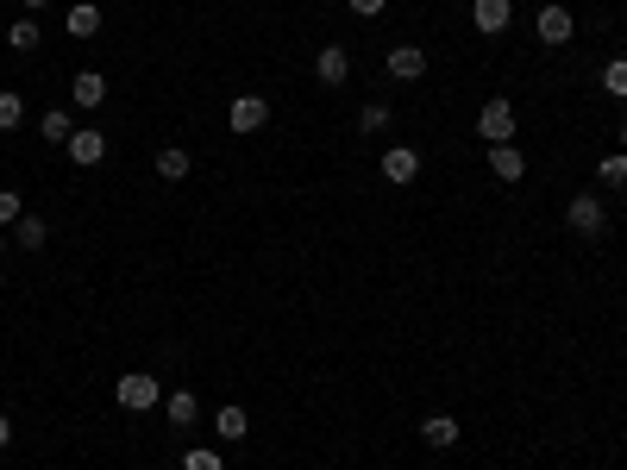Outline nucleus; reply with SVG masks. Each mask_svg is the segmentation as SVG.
I'll list each match as a JSON object with an SVG mask.
<instances>
[{"mask_svg": "<svg viewBox=\"0 0 627 470\" xmlns=\"http://www.w3.org/2000/svg\"><path fill=\"white\" fill-rule=\"evenodd\" d=\"M264 120H270V101H264V94H239V101H232V113H226V126L239 132V138L264 132Z\"/></svg>", "mask_w": 627, "mask_h": 470, "instance_id": "4", "label": "nucleus"}, {"mask_svg": "<svg viewBox=\"0 0 627 470\" xmlns=\"http://www.w3.org/2000/svg\"><path fill=\"white\" fill-rule=\"evenodd\" d=\"M314 76H320V88H345V76H352L345 44H320V51H314Z\"/></svg>", "mask_w": 627, "mask_h": 470, "instance_id": "5", "label": "nucleus"}, {"mask_svg": "<svg viewBox=\"0 0 627 470\" xmlns=\"http://www.w3.org/2000/svg\"><path fill=\"white\" fill-rule=\"evenodd\" d=\"M565 226L577 232V239H602V232H609V207H602V195H571L565 201Z\"/></svg>", "mask_w": 627, "mask_h": 470, "instance_id": "2", "label": "nucleus"}, {"mask_svg": "<svg viewBox=\"0 0 627 470\" xmlns=\"http://www.w3.org/2000/svg\"><path fill=\"white\" fill-rule=\"evenodd\" d=\"M421 439L433 445V452H452V445H458V420H452V414H433V420H421Z\"/></svg>", "mask_w": 627, "mask_h": 470, "instance_id": "14", "label": "nucleus"}, {"mask_svg": "<svg viewBox=\"0 0 627 470\" xmlns=\"http://www.w3.org/2000/svg\"><path fill=\"white\" fill-rule=\"evenodd\" d=\"M602 88H609L615 101H627V57H609V69H602Z\"/></svg>", "mask_w": 627, "mask_h": 470, "instance_id": "24", "label": "nucleus"}, {"mask_svg": "<svg viewBox=\"0 0 627 470\" xmlns=\"http://www.w3.org/2000/svg\"><path fill=\"white\" fill-rule=\"evenodd\" d=\"M164 414H170V427H176V433H189L195 420H201V402H195L189 389H170V395H164Z\"/></svg>", "mask_w": 627, "mask_h": 470, "instance_id": "12", "label": "nucleus"}, {"mask_svg": "<svg viewBox=\"0 0 627 470\" xmlns=\"http://www.w3.org/2000/svg\"><path fill=\"white\" fill-rule=\"evenodd\" d=\"M477 138H490V145H508V138H515V101H508V94L483 101V113H477Z\"/></svg>", "mask_w": 627, "mask_h": 470, "instance_id": "3", "label": "nucleus"}, {"mask_svg": "<svg viewBox=\"0 0 627 470\" xmlns=\"http://www.w3.org/2000/svg\"><path fill=\"white\" fill-rule=\"evenodd\" d=\"M26 120V101H19V88H0V132H19Z\"/></svg>", "mask_w": 627, "mask_h": 470, "instance_id": "20", "label": "nucleus"}, {"mask_svg": "<svg viewBox=\"0 0 627 470\" xmlns=\"http://www.w3.org/2000/svg\"><path fill=\"white\" fill-rule=\"evenodd\" d=\"M7 445H13V420L0 414V452H7Z\"/></svg>", "mask_w": 627, "mask_h": 470, "instance_id": "28", "label": "nucleus"}, {"mask_svg": "<svg viewBox=\"0 0 627 470\" xmlns=\"http://www.w3.org/2000/svg\"><path fill=\"white\" fill-rule=\"evenodd\" d=\"M69 163H82V170H95V163L107 157V132H95V126H76V138H69Z\"/></svg>", "mask_w": 627, "mask_h": 470, "instance_id": "6", "label": "nucleus"}, {"mask_svg": "<svg viewBox=\"0 0 627 470\" xmlns=\"http://www.w3.org/2000/svg\"><path fill=\"white\" fill-rule=\"evenodd\" d=\"M358 132H389V107H383V101H370V107L358 113Z\"/></svg>", "mask_w": 627, "mask_h": 470, "instance_id": "26", "label": "nucleus"}, {"mask_svg": "<svg viewBox=\"0 0 627 470\" xmlns=\"http://www.w3.org/2000/svg\"><path fill=\"white\" fill-rule=\"evenodd\" d=\"M113 402H120L126 414H145V408L164 402V383H157V376H145V370H126L120 383H113Z\"/></svg>", "mask_w": 627, "mask_h": 470, "instance_id": "1", "label": "nucleus"}, {"mask_svg": "<svg viewBox=\"0 0 627 470\" xmlns=\"http://www.w3.org/2000/svg\"><path fill=\"white\" fill-rule=\"evenodd\" d=\"M421 176V151L414 145H389L383 151V182H414Z\"/></svg>", "mask_w": 627, "mask_h": 470, "instance_id": "9", "label": "nucleus"}, {"mask_svg": "<svg viewBox=\"0 0 627 470\" xmlns=\"http://www.w3.org/2000/svg\"><path fill=\"white\" fill-rule=\"evenodd\" d=\"M345 7H352V13H358V19H377V13H383V7H389V0H345Z\"/></svg>", "mask_w": 627, "mask_h": 470, "instance_id": "27", "label": "nucleus"}, {"mask_svg": "<svg viewBox=\"0 0 627 470\" xmlns=\"http://www.w3.org/2000/svg\"><path fill=\"white\" fill-rule=\"evenodd\" d=\"M63 26H69V38H95L101 32V7H88V0H82V7H69Z\"/></svg>", "mask_w": 627, "mask_h": 470, "instance_id": "17", "label": "nucleus"}, {"mask_svg": "<svg viewBox=\"0 0 627 470\" xmlns=\"http://www.w3.org/2000/svg\"><path fill=\"white\" fill-rule=\"evenodd\" d=\"M69 101H76V107H101L107 101V76H101V69H82V76L69 82Z\"/></svg>", "mask_w": 627, "mask_h": 470, "instance_id": "13", "label": "nucleus"}, {"mask_svg": "<svg viewBox=\"0 0 627 470\" xmlns=\"http://www.w3.org/2000/svg\"><path fill=\"white\" fill-rule=\"evenodd\" d=\"M26 220V201H19V188H0V232Z\"/></svg>", "mask_w": 627, "mask_h": 470, "instance_id": "22", "label": "nucleus"}, {"mask_svg": "<svg viewBox=\"0 0 627 470\" xmlns=\"http://www.w3.org/2000/svg\"><path fill=\"white\" fill-rule=\"evenodd\" d=\"M38 132L51 138V145H69V138H76V120H69L63 107H51V113H44V120H38Z\"/></svg>", "mask_w": 627, "mask_h": 470, "instance_id": "18", "label": "nucleus"}, {"mask_svg": "<svg viewBox=\"0 0 627 470\" xmlns=\"http://www.w3.org/2000/svg\"><path fill=\"white\" fill-rule=\"evenodd\" d=\"M7 44H13V51H38V44H44L38 19H13V26H7Z\"/></svg>", "mask_w": 627, "mask_h": 470, "instance_id": "19", "label": "nucleus"}, {"mask_svg": "<svg viewBox=\"0 0 627 470\" xmlns=\"http://www.w3.org/2000/svg\"><path fill=\"white\" fill-rule=\"evenodd\" d=\"M621 151H627V126H621Z\"/></svg>", "mask_w": 627, "mask_h": 470, "instance_id": "30", "label": "nucleus"}, {"mask_svg": "<svg viewBox=\"0 0 627 470\" xmlns=\"http://www.w3.org/2000/svg\"><path fill=\"white\" fill-rule=\"evenodd\" d=\"M189 170H195V157L182 151V145H164V151H157V176H164V182H182Z\"/></svg>", "mask_w": 627, "mask_h": 470, "instance_id": "15", "label": "nucleus"}, {"mask_svg": "<svg viewBox=\"0 0 627 470\" xmlns=\"http://www.w3.org/2000/svg\"><path fill=\"white\" fill-rule=\"evenodd\" d=\"M389 76L396 82H421L427 76V51L421 44H396V51H389Z\"/></svg>", "mask_w": 627, "mask_h": 470, "instance_id": "10", "label": "nucleus"}, {"mask_svg": "<svg viewBox=\"0 0 627 470\" xmlns=\"http://www.w3.org/2000/svg\"><path fill=\"white\" fill-rule=\"evenodd\" d=\"M182 470H226V458L214 452V445H195V452L182 458Z\"/></svg>", "mask_w": 627, "mask_h": 470, "instance_id": "25", "label": "nucleus"}, {"mask_svg": "<svg viewBox=\"0 0 627 470\" xmlns=\"http://www.w3.org/2000/svg\"><path fill=\"white\" fill-rule=\"evenodd\" d=\"M245 427H251V420H245V408H232V402L214 414V433H220V439H245Z\"/></svg>", "mask_w": 627, "mask_h": 470, "instance_id": "21", "label": "nucleus"}, {"mask_svg": "<svg viewBox=\"0 0 627 470\" xmlns=\"http://www.w3.org/2000/svg\"><path fill=\"white\" fill-rule=\"evenodd\" d=\"M596 176L609 182V188H621V182H627V151H609V157L596 163Z\"/></svg>", "mask_w": 627, "mask_h": 470, "instance_id": "23", "label": "nucleus"}, {"mask_svg": "<svg viewBox=\"0 0 627 470\" xmlns=\"http://www.w3.org/2000/svg\"><path fill=\"white\" fill-rule=\"evenodd\" d=\"M0 251H7V232H0Z\"/></svg>", "mask_w": 627, "mask_h": 470, "instance_id": "31", "label": "nucleus"}, {"mask_svg": "<svg viewBox=\"0 0 627 470\" xmlns=\"http://www.w3.org/2000/svg\"><path fill=\"white\" fill-rule=\"evenodd\" d=\"M13 245H19V251H44V245H51V226H44L38 214H26V220L13 226Z\"/></svg>", "mask_w": 627, "mask_h": 470, "instance_id": "16", "label": "nucleus"}, {"mask_svg": "<svg viewBox=\"0 0 627 470\" xmlns=\"http://www.w3.org/2000/svg\"><path fill=\"white\" fill-rule=\"evenodd\" d=\"M508 19H515V0H477V7H471V26H477L483 38L508 32Z\"/></svg>", "mask_w": 627, "mask_h": 470, "instance_id": "8", "label": "nucleus"}, {"mask_svg": "<svg viewBox=\"0 0 627 470\" xmlns=\"http://www.w3.org/2000/svg\"><path fill=\"white\" fill-rule=\"evenodd\" d=\"M19 7H51V0H19Z\"/></svg>", "mask_w": 627, "mask_h": 470, "instance_id": "29", "label": "nucleus"}, {"mask_svg": "<svg viewBox=\"0 0 627 470\" xmlns=\"http://www.w3.org/2000/svg\"><path fill=\"white\" fill-rule=\"evenodd\" d=\"M533 32H540V44H565V38L577 32V19H571V7H559V0H552V7H540Z\"/></svg>", "mask_w": 627, "mask_h": 470, "instance_id": "7", "label": "nucleus"}, {"mask_svg": "<svg viewBox=\"0 0 627 470\" xmlns=\"http://www.w3.org/2000/svg\"><path fill=\"white\" fill-rule=\"evenodd\" d=\"M490 176H496V182H521V176H527L521 145H490Z\"/></svg>", "mask_w": 627, "mask_h": 470, "instance_id": "11", "label": "nucleus"}]
</instances>
